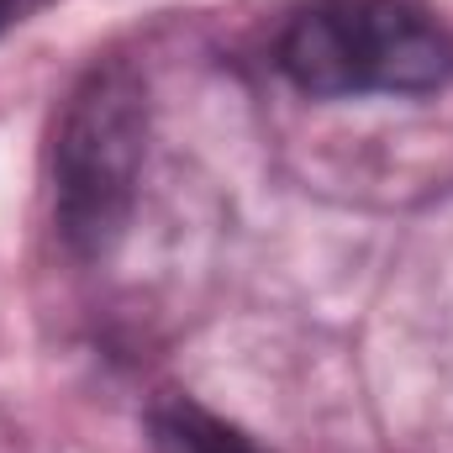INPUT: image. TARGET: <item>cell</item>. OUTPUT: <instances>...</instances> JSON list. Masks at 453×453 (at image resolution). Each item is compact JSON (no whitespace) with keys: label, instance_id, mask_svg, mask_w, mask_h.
<instances>
[{"label":"cell","instance_id":"6da1fadb","mask_svg":"<svg viewBox=\"0 0 453 453\" xmlns=\"http://www.w3.org/2000/svg\"><path fill=\"white\" fill-rule=\"evenodd\" d=\"M280 69L317 101L427 96L449 80L453 48L411 0H311L280 37Z\"/></svg>","mask_w":453,"mask_h":453},{"label":"cell","instance_id":"7a4b0ae2","mask_svg":"<svg viewBox=\"0 0 453 453\" xmlns=\"http://www.w3.org/2000/svg\"><path fill=\"white\" fill-rule=\"evenodd\" d=\"M148 142V96L127 58L96 64L53 137V222L80 258L111 253L137 201Z\"/></svg>","mask_w":453,"mask_h":453},{"label":"cell","instance_id":"3957f363","mask_svg":"<svg viewBox=\"0 0 453 453\" xmlns=\"http://www.w3.org/2000/svg\"><path fill=\"white\" fill-rule=\"evenodd\" d=\"M153 433V453H264L248 433H237L232 422L211 417L196 401H164L148 417Z\"/></svg>","mask_w":453,"mask_h":453},{"label":"cell","instance_id":"277c9868","mask_svg":"<svg viewBox=\"0 0 453 453\" xmlns=\"http://www.w3.org/2000/svg\"><path fill=\"white\" fill-rule=\"evenodd\" d=\"M5 21H11V0H0V32H5Z\"/></svg>","mask_w":453,"mask_h":453}]
</instances>
